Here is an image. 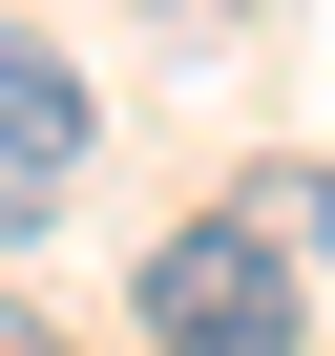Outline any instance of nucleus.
I'll return each instance as SVG.
<instances>
[{"instance_id":"20e7f679","label":"nucleus","mask_w":335,"mask_h":356,"mask_svg":"<svg viewBox=\"0 0 335 356\" xmlns=\"http://www.w3.org/2000/svg\"><path fill=\"white\" fill-rule=\"evenodd\" d=\"M314 231H335V189H314Z\"/></svg>"},{"instance_id":"f257e3e1","label":"nucleus","mask_w":335,"mask_h":356,"mask_svg":"<svg viewBox=\"0 0 335 356\" xmlns=\"http://www.w3.org/2000/svg\"><path fill=\"white\" fill-rule=\"evenodd\" d=\"M126 314H147V356H293V252H272V210H189Z\"/></svg>"},{"instance_id":"7ed1b4c3","label":"nucleus","mask_w":335,"mask_h":356,"mask_svg":"<svg viewBox=\"0 0 335 356\" xmlns=\"http://www.w3.org/2000/svg\"><path fill=\"white\" fill-rule=\"evenodd\" d=\"M0 356H63V335H42V314H22V293H0Z\"/></svg>"},{"instance_id":"f03ea898","label":"nucleus","mask_w":335,"mask_h":356,"mask_svg":"<svg viewBox=\"0 0 335 356\" xmlns=\"http://www.w3.org/2000/svg\"><path fill=\"white\" fill-rule=\"evenodd\" d=\"M84 126H105V105H84V63L0 22V231H42V210L84 189Z\"/></svg>"}]
</instances>
